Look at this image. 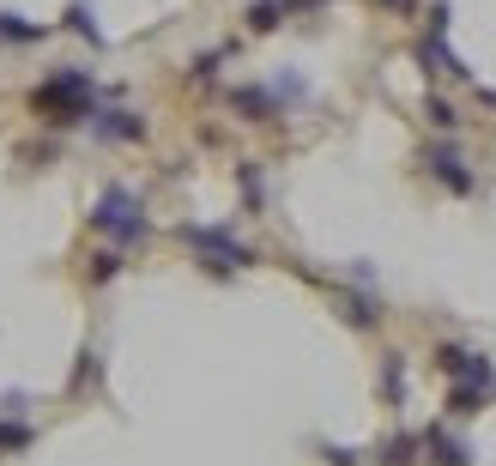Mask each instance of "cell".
I'll return each instance as SVG.
<instances>
[{"label": "cell", "instance_id": "obj_5", "mask_svg": "<svg viewBox=\"0 0 496 466\" xmlns=\"http://www.w3.org/2000/svg\"><path fill=\"white\" fill-rule=\"evenodd\" d=\"M436 358H442L448 376H460V382H473V387H491V364H484L478 351H466V345H442Z\"/></svg>", "mask_w": 496, "mask_h": 466}, {"label": "cell", "instance_id": "obj_13", "mask_svg": "<svg viewBox=\"0 0 496 466\" xmlns=\"http://www.w3.org/2000/svg\"><path fill=\"white\" fill-rule=\"evenodd\" d=\"M116 266H121V255H116V248H103V255H98V266H91V279H116Z\"/></svg>", "mask_w": 496, "mask_h": 466}, {"label": "cell", "instance_id": "obj_4", "mask_svg": "<svg viewBox=\"0 0 496 466\" xmlns=\"http://www.w3.org/2000/svg\"><path fill=\"white\" fill-rule=\"evenodd\" d=\"M424 170H430L448 194H473V170H466V152H460V145H448V140L430 145V152H424Z\"/></svg>", "mask_w": 496, "mask_h": 466}, {"label": "cell", "instance_id": "obj_15", "mask_svg": "<svg viewBox=\"0 0 496 466\" xmlns=\"http://www.w3.org/2000/svg\"><path fill=\"white\" fill-rule=\"evenodd\" d=\"M219 61H224V55H200V61H194V79H212V73H219Z\"/></svg>", "mask_w": 496, "mask_h": 466}, {"label": "cell", "instance_id": "obj_14", "mask_svg": "<svg viewBox=\"0 0 496 466\" xmlns=\"http://www.w3.org/2000/svg\"><path fill=\"white\" fill-rule=\"evenodd\" d=\"M31 443V430H19V424H0V448H24Z\"/></svg>", "mask_w": 496, "mask_h": 466}, {"label": "cell", "instance_id": "obj_6", "mask_svg": "<svg viewBox=\"0 0 496 466\" xmlns=\"http://www.w3.org/2000/svg\"><path fill=\"white\" fill-rule=\"evenodd\" d=\"M91 134L98 140H145V122H139L134 109H98L91 116Z\"/></svg>", "mask_w": 496, "mask_h": 466}, {"label": "cell", "instance_id": "obj_2", "mask_svg": "<svg viewBox=\"0 0 496 466\" xmlns=\"http://www.w3.org/2000/svg\"><path fill=\"white\" fill-rule=\"evenodd\" d=\"M91 224H98V230H109L116 243H139V237H145L139 194H134V188H103V200H98V212H91Z\"/></svg>", "mask_w": 496, "mask_h": 466}, {"label": "cell", "instance_id": "obj_12", "mask_svg": "<svg viewBox=\"0 0 496 466\" xmlns=\"http://www.w3.org/2000/svg\"><path fill=\"white\" fill-rule=\"evenodd\" d=\"M412 436H394V443H388V448H381V466H412Z\"/></svg>", "mask_w": 496, "mask_h": 466}, {"label": "cell", "instance_id": "obj_11", "mask_svg": "<svg viewBox=\"0 0 496 466\" xmlns=\"http://www.w3.org/2000/svg\"><path fill=\"white\" fill-rule=\"evenodd\" d=\"M424 116H430V122H436L442 134H454V127H460V109H454L448 98H430V103H424Z\"/></svg>", "mask_w": 496, "mask_h": 466}, {"label": "cell", "instance_id": "obj_3", "mask_svg": "<svg viewBox=\"0 0 496 466\" xmlns=\"http://www.w3.org/2000/svg\"><path fill=\"white\" fill-rule=\"evenodd\" d=\"M182 237H188V243L206 255V266H219V273H237V266L255 261V255H248V248H242L230 230H212V224H182Z\"/></svg>", "mask_w": 496, "mask_h": 466}, {"label": "cell", "instance_id": "obj_7", "mask_svg": "<svg viewBox=\"0 0 496 466\" xmlns=\"http://www.w3.org/2000/svg\"><path fill=\"white\" fill-rule=\"evenodd\" d=\"M230 109H237L242 122H267V116H278V98L267 85H242V91H230Z\"/></svg>", "mask_w": 496, "mask_h": 466}, {"label": "cell", "instance_id": "obj_16", "mask_svg": "<svg viewBox=\"0 0 496 466\" xmlns=\"http://www.w3.org/2000/svg\"><path fill=\"white\" fill-rule=\"evenodd\" d=\"M327 461L333 466H358V454H351V448H327Z\"/></svg>", "mask_w": 496, "mask_h": 466}, {"label": "cell", "instance_id": "obj_10", "mask_svg": "<svg viewBox=\"0 0 496 466\" xmlns=\"http://www.w3.org/2000/svg\"><path fill=\"white\" fill-rule=\"evenodd\" d=\"M42 37V24L19 19V13H0V42H37Z\"/></svg>", "mask_w": 496, "mask_h": 466}, {"label": "cell", "instance_id": "obj_8", "mask_svg": "<svg viewBox=\"0 0 496 466\" xmlns=\"http://www.w3.org/2000/svg\"><path fill=\"white\" fill-rule=\"evenodd\" d=\"M67 24H73V31H80V37L91 42V49H103V31H98V13H91V6H85V0H73V6H67Z\"/></svg>", "mask_w": 496, "mask_h": 466}, {"label": "cell", "instance_id": "obj_9", "mask_svg": "<svg viewBox=\"0 0 496 466\" xmlns=\"http://www.w3.org/2000/svg\"><path fill=\"white\" fill-rule=\"evenodd\" d=\"M424 443L436 448V466H466V461H473V454H466V443H454V436H442V430H430Z\"/></svg>", "mask_w": 496, "mask_h": 466}, {"label": "cell", "instance_id": "obj_1", "mask_svg": "<svg viewBox=\"0 0 496 466\" xmlns=\"http://www.w3.org/2000/svg\"><path fill=\"white\" fill-rule=\"evenodd\" d=\"M31 109L42 122H91L98 116V79L85 67H61L55 79H42L31 91Z\"/></svg>", "mask_w": 496, "mask_h": 466}]
</instances>
